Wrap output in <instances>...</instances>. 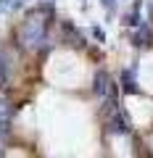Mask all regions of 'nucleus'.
Returning a JSON list of instances; mask_svg holds the SVG:
<instances>
[{"label":"nucleus","mask_w":153,"mask_h":158,"mask_svg":"<svg viewBox=\"0 0 153 158\" xmlns=\"http://www.w3.org/2000/svg\"><path fill=\"white\" fill-rule=\"evenodd\" d=\"M45 34H48V16L42 11H32L27 19H24L21 29H19V40L27 50H34L45 42Z\"/></svg>","instance_id":"obj_1"},{"label":"nucleus","mask_w":153,"mask_h":158,"mask_svg":"<svg viewBox=\"0 0 153 158\" xmlns=\"http://www.w3.org/2000/svg\"><path fill=\"white\" fill-rule=\"evenodd\" d=\"M95 95L103 98V100H111L113 98V85H111V77H108L106 71L95 74Z\"/></svg>","instance_id":"obj_2"},{"label":"nucleus","mask_w":153,"mask_h":158,"mask_svg":"<svg viewBox=\"0 0 153 158\" xmlns=\"http://www.w3.org/2000/svg\"><path fill=\"white\" fill-rule=\"evenodd\" d=\"M8 77H11V63H8L6 53H0V87L8 85Z\"/></svg>","instance_id":"obj_3"},{"label":"nucleus","mask_w":153,"mask_h":158,"mask_svg":"<svg viewBox=\"0 0 153 158\" xmlns=\"http://www.w3.org/2000/svg\"><path fill=\"white\" fill-rule=\"evenodd\" d=\"M8 121H11V103L0 95V124L8 127Z\"/></svg>","instance_id":"obj_4"},{"label":"nucleus","mask_w":153,"mask_h":158,"mask_svg":"<svg viewBox=\"0 0 153 158\" xmlns=\"http://www.w3.org/2000/svg\"><path fill=\"white\" fill-rule=\"evenodd\" d=\"M148 42H151V29L148 27H140L135 32V45H148Z\"/></svg>","instance_id":"obj_5"},{"label":"nucleus","mask_w":153,"mask_h":158,"mask_svg":"<svg viewBox=\"0 0 153 158\" xmlns=\"http://www.w3.org/2000/svg\"><path fill=\"white\" fill-rule=\"evenodd\" d=\"M24 6V0H0V13H8V11H16V8Z\"/></svg>","instance_id":"obj_6"},{"label":"nucleus","mask_w":153,"mask_h":158,"mask_svg":"<svg viewBox=\"0 0 153 158\" xmlns=\"http://www.w3.org/2000/svg\"><path fill=\"white\" fill-rule=\"evenodd\" d=\"M137 19H140V3H135V8L127 13V24H130V27H137V24H140Z\"/></svg>","instance_id":"obj_7"},{"label":"nucleus","mask_w":153,"mask_h":158,"mask_svg":"<svg viewBox=\"0 0 153 158\" xmlns=\"http://www.w3.org/2000/svg\"><path fill=\"white\" fill-rule=\"evenodd\" d=\"M121 82H124V90H127V92H137L135 79H132V71H124V74H121Z\"/></svg>","instance_id":"obj_8"},{"label":"nucleus","mask_w":153,"mask_h":158,"mask_svg":"<svg viewBox=\"0 0 153 158\" xmlns=\"http://www.w3.org/2000/svg\"><path fill=\"white\" fill-rule=\"evenodd\" d=\"M92 34H95V37H98V40H106V34H103V29H98V27H95V29H92Z\"/></svg>","instance_id":"obj_9"},{"label":"nucleus","mask_w":153,"mask_h":158,"mask_svg":"<svg viewBox=\"0 0 153 158\" xmlns=\"http://www.w3.org/2000/svg\"><path fill=\"white\" fill-rule=\"evenodd\" d=\"M103 6H106V8H111V6H113V0H103Z\"/></svg>","instance_id":"obj_10"}]
</instances>
